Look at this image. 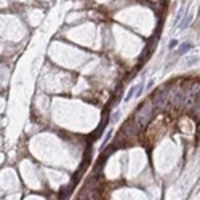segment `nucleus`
Segmentation results:
<instances>
[{"label":"nucleus","instance_id":"obj_9","mask_svg":"<svg viewBox=\"0 0 200 200\" xmlns=\"http://www.w3.org/2000/svg\"><path fill=\"white\" fill-rule=\"evenodd\" d=\"M178 43H179V42H178L176 38H173V40H171V42L168 43V50H175V48L178 47Z\"/></svg>","mask_w":200,"mask_h":200},{"label":"nucleus","instance_id":"obj_2","mask_svg":"<svg viewBox=\"0 0 200 200\" xmlns=\"http://www.w3.org/2000/svg\"><path fill=\"white\" fill-rule=\"evenodd\" d=\"M170 93H171V87L170 85H165L162 88H159V90L152 94V99H151L154 109L165 107V104L168 103V99H170Z\"/></svg>","mask_w":200,"mask_h":200},{"label":"nucleus","instance_id":"obj_5","mask_svg":"<svg viewBox=\"0 0 200 200\" xmlns=\"http://www.w3.org/2000/svg\"><path fill=\"white\" fill-rule=\"evenodd\" d=\"M191 48H192V43H182L179 47V50H178V54H186Z\"/></svg>","mask_w":200,"mask_h":200},{"label":"nucleus","instance_id":"obj_4","mask_svg":"<svg viewBox=\"0 0 200 200\" xmlns=\"http://www.w3.org/2000/svg\"><path fill=\"white\" fill-rule=\"evenodd\" d=\"M138 88H139V85H135V87H131L130 90H128V93H126V96H125V103H128L130 99L133 98V96H136V91H138Z\"/></svg>","mask_w":200,"mask_h":200},{"label":"nucleus","instance_id":"obj_7","mask_svg":"<svg viewBox=\"0 0 200 200\" xmlns=\"http://www.w3.org/2000/svg\"><path fill=\"white\" fill-rule=\"evenodd\" d=\"M112 133H114L112 130H109V131H107V135H106V138H104V139H103V146H106V144L109 143V139H110V138H112Z\"/></svg>","mask_w":200,"mask_h":200},{"label":"nucleus","instance_id":"obj_1","mask_svg":"<svg viewBox=\"0 0 200 200\" xmlns=\"http://www.w3.org/2000/svg\"><path fill=\"white\" fill-rule=\"evenodd\" d=\"M154 114V106L151 104H141L139 109L136 110L135 117H133V125L136 126V130H143L144 126L149 123V120L152 119Z\"/></svg>","mask_w":200,"mask_h":200},{"label":"nucleus","instance_id":"obj_6","mask_svg":"<svg viewBox=\"0 0 200 200\" xmlns=\"http://www.w3.org/2000/svg\"><path fill=\"white\" fill-rule=\"evenodd\" d=\"M182 15H184V10H179V11H178V15H176V18H175V24H179L181 23V18H182Z\"/></svg>","mask_w":200,"mask_h":200},{"label":"nucleus","instance_id":"obj_8","mask_svg":"<svg viewBox=\"0 0 200 200\" xmlns=\"http://www.w3.org/2000/svg\"><path fill=\"white\" fill-rule=\"evenodd\" d=\"M117 119H120V110H115V112L110 115V122H117Z\"/></svg>","mask_w":200,"mask_h":200},{"label":"nucleus","instance_id":"obj_3","mask_svg":"<svg viewBox=\"0 0 200 200\" xmlns=\"http://www.w3.org/2000/svg\"><path fill=\"white\" fill-rule=\"evenodd\" d=\"M192 18H194V16H192L191 13H187V15L184 16V19H182V21H181V23H179V24H178V27H179V29H181V31H184V29H187V27H189V24H191V23H192Z\"/></svg>","mask_w":200,"mask_h":200}]
</instances>
